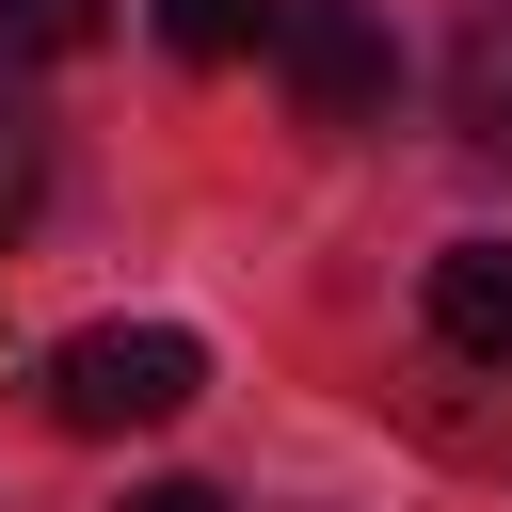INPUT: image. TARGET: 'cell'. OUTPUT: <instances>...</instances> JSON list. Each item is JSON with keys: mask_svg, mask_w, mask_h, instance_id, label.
Segmentation results:
<instances>
[{"mask_svg": "<svg viewBox=\"0 0 512 512\" xmlns=\"http://www.w3.org/2000/svg\"><path fill=\"white\" fill-rule=\"evenodd\" d=\"M448 112L480 144H512V0H464L448 16Z\"/></svg>", "mask_w": 512, "mask_h": 512, "instance_id": "cell-4", "label": "cell"}, {"mask_svg": "<svg viewBox=\"0 0 512 512\" xmlns=\"http://www.w3.org/2000/svg\"><path fill=\"white\" fill-rule=\"evenodd\" d=\"M160 16V48H192V64H240V48H272V0H144Z\"/></svg>", "mask_w": 512, "mask_h": 512, "instance_id": "cell-5", "label": "cell"}, {"mask_svg": "<svg viewBox=\"0 0 512 512\" xmlns=\"http://www.w3.org/2000/svg\"><path fill=\"white\" fill-rule=\"evenodd\" d=\"M128 512H224V496H208V480H144Z\"/></svg>", "mask_w": 512, "mask_h": 512, "instance_id": "cell-8", "label": "cell"}, {"mask_svg": "<svg viewBox=\"0 0 512 512\" xmlns=\"http://www.w3.org/2000/svg\"><path fill=\"white\" fill-rule=\"evenodd\" d=\"M32 208H48V128H32V96L0 80V240H16Z\"/></svg>", "mask_w": 512, "mask_h": 512, "instance_id": "cell-7", "label": "cell"}, {"mask_svg": "<svg viewBox=\"0 0 512 512\" xmlns=\"http://www.w3.org/2000/svg\"><path fill=\"white\" fill-rule=\"evenodd\" d=\"M272 64L320 128H384V96H400V48L368 0H272Z\"/></svg>", "mask_w": 512, "mask_h": 512, "instance_id": "cell-2", "label": "cell"}, {"mask_svg": "<svg viewBox=\"0 0 512 512\" xmlns=\"http://www.w3.org/2000/svg\"><path fill=\"white\" fill-rule=\"evenodd\" d=\"M192 400H208V336L192 320H80L48 352V416L64 432H160Z\"/></svg>", "mask_w": 512, "mask_h": 512, "instance_id": "cell-1", "label": "cell"}, {"mask_svg": "<svg viewBox=\"0 0 512 512\" xmlns=\"http://www.w3.org/2000/svg\"><path fill=\"white\" fill-rule=\"evenodd\" d=\"M96 16L112 0H0V64H64V48H96Z\"/></svg>", "mask_w": 512, "mask_h": 512, "instance_id": "cell-6", "label": "cell"}, {"mask_svg": "<svg viewBox=\"0 0 512 512\" xmlns=\"http://www.w3.org/2000/svg\"><path fill=\"white\" fill-rule=\"evenodd\" d=\"M432 336L464 368H512V240H448L432 256Z\"/></svg>", "mask_w": 512, "mask_h": 512, "instance_id": "cell-3", "label": "cell"}]
</instances>
